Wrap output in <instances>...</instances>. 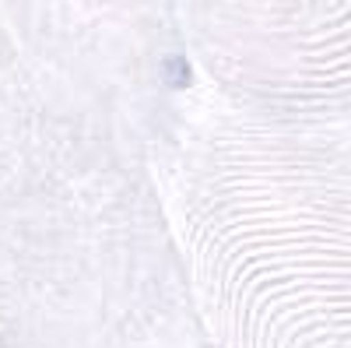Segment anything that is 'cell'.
<instances>
[{"instance_id": "1", "label": "cell", "mask_w": 351, "mask_h": 348, "mask_svg": "<svg viewBox=\"0 0 351 348\" xmlns=\"http://www.w3.org/2000/svg\"><path fill=\"white\" fill-rule=\"evenodd\" d=\"M165 81H169V89H186L190 84V64L183 56H169L165 60Z\"/></svg>"}]
</instances>
